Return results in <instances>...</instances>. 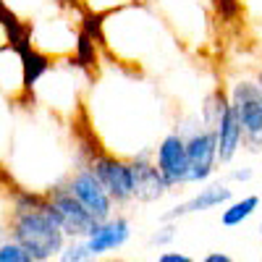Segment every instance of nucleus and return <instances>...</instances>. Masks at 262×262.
<instances>
[{
    "label": "nucleus",
    "mask_w": 262,
    "mask_h": 262,
    "mask_svg": "<svg viewBox=\"0 0 262 262\" xmlns=\"http://www.w3.org/2000/svg\"><path fill=\"white\" fill-rule=\"evenodd\" d=\"M100 48L118 66L144 71L147 66H155L152 60L163 63L170 50L179 48V42L149 3H131L105 13Z\"/></svg>",
    "instance_id": "nucleus-1"
},
{
    "label": "nucleus",
    "mask_w": 262,
    "mask_h": 262,
    "mask_svg": "<svg viewBox=\"0 0 262 262\" xmlns=\"http://www.w3.org/2000/svg\"><path fill=\"white\" fill-rule=\"evenodd\" d=\"M8 238L21 244L37 262H55L63 247L69 244V236H66L50 202H45L37 210L11 212Z\"/></svg>",
    "instance_id": "nucleus-2"
},
{
    "label": "nucleus",
    "mask_w": 262,
    "mask_h": 262,
    "mask_svg": "<svg viewBox=\"0 0 262 262\" xmlns=\"http://www.w3.org/2000/svg\"><path fill=\"white\" fill-rule=\"evenodd\" d=\"M228 105L244 131V149L252 155L262 152V90L257 76H238L228 86Z\"/></svg>",
    "instance_id": "nucleus-3"
},
{
    "label": "nucleus",
    "mask_w": 262,
    "mask_h": 262,
    "mask_svg": "<svg viewBox=\"0 0 262 262\" xmlns=\"http://www.w3.org/2000/svg\"><path fill=\"white\" fill-rule=\"evenodd\" d=\"M186 139V155H189V186L191 184H210L217 170V139L215 131L202 123L200 116L179 121L176 126Z\"/></svg>",
    "instance_id": "nucleus-4"
},
{
    "label": "nucleus",
    "mask_w": 262,
    "mask_h": 262,
    "mask_svg": "<svg viewBox=\"0 0 262 262\" xmlns=\"http://www.w3.org/2000/svg\"><path fill=\"white\" fill-rule=\"evenodd\" d=\"M86 168L95 173L102 189L111 194L116 207H126L128 202H134V168H131V160L111 155L102 147H95L86 158Z\"/></svg>",
    "instance_id": "nucleus-5"
},
{
    "label": "nucleus",
    "mask_w": 262,
    "mask_h": 262,
    "mask_svg": "<svg viewBox=\"0 0 262 262\" xmlns=\"http://www.w3.org/2000/svg\"><path fill=\"white\" fill-rule=\"evenodd\" d=\"M155 11L163 16L173 37L184 45H202L207 37V11L200 0H155Z\"/></svg>",
    "instance_id": "nucleus-6"
},
{
    "label": "nucleus",
    "mask_w": 262,
    "mask_h": 262,
    "mask_svg": "<svg viewBox=\"0 0 262 262\" xmlns=\"http://www.w3.org/2000/svg\"><path fill=\"white\" fill-rule=\"evenodd\" d=\"M152 160H155L160 176L170 189H184L189 186V155H186V139L179 128H170L158 139L152 149Z\"/></svg>",
    "instance_id": "nucleus-7"
},
{
    "label": "nucleus",
    "mask_w": 262,
    "mask_h": 262,
    "mask_svg": "<svg viewBox=\"0 0 262 262\" xmlns=\"http://www.w3.org/2000/svg\"><path fill=\"white\" fill-rule=\"evenodd\" d=\"M63 186L69 189V194L95 217L97 223H102V221H107V217L116 215V205L111 200V194L102 189V184L95 179V173L86 168V163L76 165Z\"/></svg>",
    "instance_id": "nucleus-8"
},
{
    "label": "nucleus",
    "mask_w": 262,
    "mask_h": 262,
    "mask_svg": "<svg viewBox=\"0 0 262 262\" xmlns=\"http://www.w3.org/2000/svg\"><path fill=\"white\" fill-rule=\"evenodd\" d=\"M228 202H233V189L228 181H210L202 189H196V194H191L189 200L173 205L170 210H165L160 215V223H179L181 217L189 215H200V212H210L217 207H226Z\"/></svg>",
    "instance_id": "nucleus-9"
},
{
    "label": "nucleus",
    "mask_w": 262,
    "mask_h": 262,
    "mask_svg": "<svg viewBox=\"0 0 262 262\" xmlns=\"http://www.w3.org/2000/svg\"><path fill=\"white\" fill-rule=\"evenodd\" d=\"M48 202L55 210L58 221H60V226H63V231H66V236H69V238H81V242H84V238L97 228V221L74 200L63 184L60 186H53L48 191Z\"/></svg>",
    "instance_id": "nucleus-10"
},
{
    "label": "nucleus",
    "mask_w": 262,
    "mask_h": 262,
    "mask_svg": "<svg viewBox=\"0 0 262 262\" xmlns=\"http://www.w3.org/2000/svg\"><path fill=\"white\" fill-rule=\"evenodd\" d=\"M131 168H134V200L142 205L160 202L173 191L165 179L160 176V170L152 160V149H144L139 155L131 158Z\"/></svg>",
    "instance_id": "nucleus-11"
},
{
    "label": "nucleus",
    "mask_w": 262,
    "mask_h": 262,
    "mask_svg": "<svg viewBox=\"0 0 262 262\" xmlns=\"http://www.w3.org/2000/svg\"><path fill=\"white\" fill-rule=\"evenodd\" d=\"M131 233H134L131 231V221L126 215L116 212L113 217L97 223V228L84 238V247H86V252L92 254V259H100V257H107V254L123 249L128 244Z\"/></svg>",
    "instance_id": "nucleus-12"
},
{
    "label": "nucleus",
    "mask_w": 262,
    "mask_h": 262,
    "mask_svg": "<svg viewBox=\"0 0 262 262\" xmlns=\"http://www.w3.org/2000/svg\"><path fill=\"white\" fill-rule=\"evenodd\" d=\"M212 131H215V139H217V165H231L238 158V152L244 149V131H242L238 118L233 116L231 105Z\"/></svg>",
    "instance_id": "nucleus-13"
},
{
    "label": "nucleus",
    "mask_w": 262,
    "mask_h": 262,
    "mask_svg": "<svg viewBox=\"0 0 262 262\" xmlns=\"http://www.w3.org/2000/svg\"><path fill=\"white\" fill-rule=\"evenodd\" d=\"M0 92L11 97L13 102H24V63L16 48L3 45L0 48Z\"/></svg>",
    "instance_id": "nucleus-14"
},
{
    "label": "nucleus",
    "mask_w": 262,
    "mask_h": 262,
    "mask_svg": "<svg viewBox=\"0 0 262 262\" xmlns=\"http://www.w3.org/2000/svg\"><path fill=\"white\" fill-rule=\"evenodd\" d=\"M259 210V194H244L238 200L228 202L221 212V226L223 228H238Z\"/></svg>",
    "instance_id": "nucleus-15"
},
{
    "label": "nucleus",
    "mask_w": 262,
    "mask_h": 262,
    "mask_svg": "<svg viewBox=\"0 0 262 262\" xmlns=\"http://www.w3.org/2000/svg\"><path fill=\"white\" fill-rule=\"evenodd\" d=\"M13 189L11 184H0V242L8 238V223H11V210H13Z\"/></svg>",
    "instance_id": "nucleus-16"
},
{
    "label": "nucleus",
    "mask_w": 262,
    "mask_h": 262,
    "mask_svg": "<svg viewBox=\"0 0 262 262\" xmlns=\"http://www.w3.org/2000/svg\"><path fill=\"white\" fill-rule=\"evenodd\" d=\"M55 262H95V259H92L90 252H86L81 238H69V244L63 247V252L58 254Z\"/></svg>",
    "instance_id": "nucleus-17"
},
{
    "label": "nucleus",
    "mask_w": 262,
    "mask_h": 262,
    "mask_svg": "<svg viewBox=\"0 0 262 262\" xmlns=\"http://www.w3.org/2000/svg\"><path fill=\"white\" fill-rule=\"evenodd\" d=\"M238 11L244 13L247 24L257 32V37L262 39V0H238Z\"/></svg>",
    "instance_id": "nucleus-18"
},
{
    "label": "nucleus",
    "mask_w": 262,
    "mask_h": 262,
    "mask_svg": "<svg viewBox=\"0 0 262 262\" xmlns=\"http://www.w3.org/2000/svg\"><path fill=\"white\" fill-rule=\"evenodd\" d=\"M0 262H37L24 247L16 244L13 238L0 242Z\"/></svg>",
    "instance_id": "nucleus-19"
},
{
    "label": "nucleus",
    "mask_w": 262,
    "mask_h": 262,
    "mask_svg": "<svg viewBox=\"0 0 262 262\" xmlns=\"http://www.w3.org/2000/svg\"><path fill=\"white\" fill-rule=\"evenodd\" d=\"M176 233H179V223H160L155 231L149 233L147 244L149 247H158V249H165L173 238H176Z\"/></svg>",
    "instance_id": "nucleus-20"
},
{
    "label": "nucleus",
    "mask_w": 262,
    "mask_h": 262,
    "mask_svg": "<svg viewBox=\"0 0 262 262\" xmlns=\"http://www.w3.org/2000/svg\"><path fill=\"white\" fill-rule=\"evenodd\" d=\"M155 262H194V257H189L186 252H176V249H165L158 254Z\"/></svg>",
    "instance_id": "nucleus-21"
},
{
    "label": "nucleus",
    "mask_w": 262,
    "mask_h": 262,
    "mask_svg": "<svg viewBox=\"0 0 262 262\" xmlns=\"http://www.w3.org/2000/svg\"><path fill=\"white\" fill-rule=\"evenodd\" d=\"M252 176H254V170L252 168H233V170H228V181H242V184H247V181H252Z\"/></svg>",
    "instance_id": "nucleus-22"
},
{
    "label": "nucleus",
    "mask_w": 262,
    "mask_h": 262,
    "mask_svg": "<svg viewBox=\"0 0 262 262\" xmlns=\"http://www.w3.org/2000/svg\"><path fill=\"white\" fill-rule=\"evenodd\" d=\"M202 262H236V259L231 254H226V252H210V254L202 257Z\"/></svg>",
    "instance_id": "nucleus-23"
},
{
    "label": "nucleus",
    "mask_w": 262,
    "mask_h": 262,
    "mask_svg": "<svg viewBox=\"0 0 262 262\" xmlns=\"http://www.w3.org/2000/svg\"><path fill=\"white\" fill-rule=\"evenodd\" d=\"M102 262H128V259H121V257H111V259H102Z\"/></svg>",
    "instance_id": "nucleus-24"
},
{
    "label": "nucleus",
    "mask_w": 262,
    "mask_h": 262,
    "mask_svg": "<svg viewBox=\"0 0 262 262\" xmlns=\"http://www.w3.org/2000/svg\"><path fill=\"white\" fill-rule=\"evenodd\" d=\"M257 84H259V90H262V71L257 74Z\"/></svg>",
    "instance_id": "nucleus-25"
},
{
    "label": "nucleus",
    "mask_w": 262,
    "mask_h": 262,
    "mask_svg": "<svg viewBox=\"0 0 262 262\" xmlns=\"http://www.w3.org/2000/svg\"><path fill=\"white\" fill-rule=\"evenodd\" d=\"M257 231H259V236H262V223H259V228H257Z\"/></svg>",
    "instance_id": "nucleus-26"
}]
</instances>
